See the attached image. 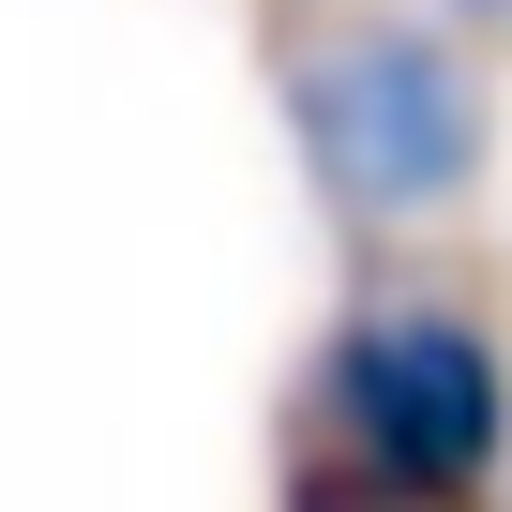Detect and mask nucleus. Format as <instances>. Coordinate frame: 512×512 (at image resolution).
Here are the masks:
<instances>
[{"label":"nucleus","instance_id":"3","mask_svg":"<svg viewBox=\"0 0 512 512\" xmlns=\"http://www.w3.org/2000/svg\"><path fill=\"white\" fill-rule=\"evenodd\" d=\"M452 16H467V31H512V0H452Z\"/></svg>","mask_w":512,"mask_h":512},{"label":"nucleus","instance_id":"1","mask_svg":"<svg viewBox=\"0 0 512 512\" xmlns=\"http://www.w3.org/2000/svg\"><path fill=\"white\" fill-rule=\"evenodd\" d=\"M512 467V362L452 287H362L317 332V437L287 512H482Z\"/></svg>","mask_w":512,"mask_h":512},{"label":"nucleus","instance_id":"2","mask_svg":"<svg viewBox=\"0 0 512 512\" xmlns=\"http://www.w3.org/2000/svg\"><path fill=\"white\" fill-rule=\"evenodd\" d=\"M287 136H302V166L347 226H437L497 166V91L422 16H332L287 61Z\"/></svg>","mask_w":512,"mask_h":512}]
</instances>
